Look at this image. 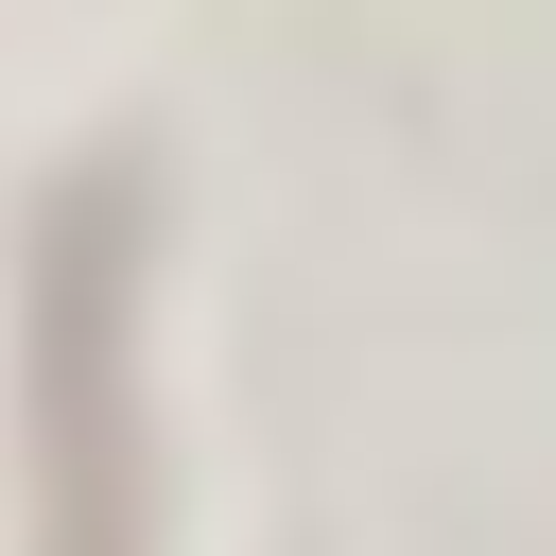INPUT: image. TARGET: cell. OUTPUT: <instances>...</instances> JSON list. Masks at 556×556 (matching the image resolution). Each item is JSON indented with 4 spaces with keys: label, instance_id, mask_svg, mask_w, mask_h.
Instances as JSON below:
<instances>
[{
    "label": "cell",
    "instance_id": "1",
    "mask_svg": "<svg viewBox=\"0 0 556 556\" xmlns=\"http://www.w3.org/2000/svg\"><path fill=\"white\" fill-rule=\"evenodd\" d=\"M122 295H139V174L104 156L35 208V504H52V556H139Z\"/></svg>",
    "mask_w": 556,
    "mask_h": 556
}]
</instances>
